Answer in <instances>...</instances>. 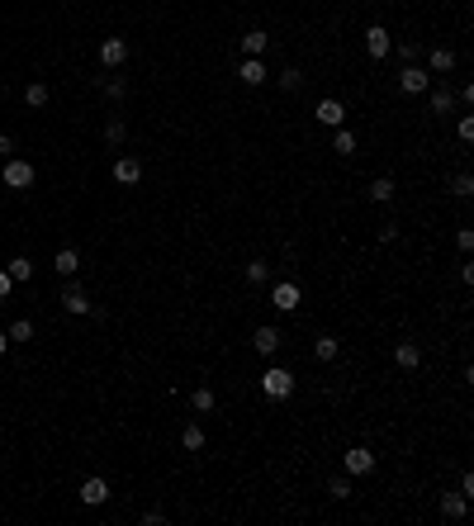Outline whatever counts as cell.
Listing matches in <instances>:
<instances>
[{
	"label": "cell",
	"instance_id": "cb8c5ba5",
	"mask_svg": "<svg viewBox=\"0 0 474 526\" xmlns=\"http://www.w3.org/2000/svg\"><path fill=\"white\" fill-rule=\"evenodd\" d=\"M332 147H337L342 157H351V152H356V138H351L347 128H337V133H332Z\"/></svg>",
	"mask_w": 474,
	"mask_h": 526
},
{
	"label": "cell",
	"instance_id": "d590c367",
	"mask_svg": "<svg viewBox=\"0 0 474 526\" xmlns=\"http://www.w3.org/2000/svg\"><path fill=\"white\" fill-rule=\"evenodd\" d=\"M0 90H5V81H0Z\"/></svg>",
	"mask_w": 474,
	"mask_h": 526
},
{
	"label": "cell",
	"instance_id": "7402d4cb",
	"mask_svg": "<svg viewBox=\"0 0 474 526\" xmlns=\"http://www.w3.org/2000/svg\"><path fill=\"white\" fill-rule=\"evenodd\" d=\"M190 408H195V413H214V389H195V394H190Z\"/></svg>",
	"mask_w": 474,
	"mask_h": 526
},
{
	"label": "cell",
	"instance_id": "44dd1931",
	"mask_svg": "<svg viewBox=\"0 0 474 526\" xmlns=\"http://www.w3.org/2000/svg\"><path fill=\"white\" fill-rule=\"evenodd\" d=\"M24 105H29V110H43V105H47V86H43V81H29V90H24Z\"/></svg>",
	"mask_w": 474,
	"mask_h": 526
},
{
	"label": "cell",
	"instance_id": "e0dca14e",
	"mask_svg": "<svg viewBox=\"0 0 474 526\" xmlns=\"http://www.w3.org/2000/svg\"><path fill=\"white\" fill-rule=\"evenodd\" d=\"M5 271H10V280H15V285H24V280H33V261H29V256H15Z\"/></svg>",
	"mask_w": 474,
	"mask_h": 526
},
{
	"label": "cell",
	"instance_id": "7a4b0ae2",
	"mask_svg": "<svg viewBox=\"0 0 474 526\" xmlns=\"http://www.w3.org/2000/svg\"><path fill=\"white\" fill-rule=\"evenodd\" d=\"M427 86H432V71H427V66H403V71H398V90H403V95H422Z\"/></svg>",
	"mask_w": 474,
	"mask_h": 526
},
{
	"label": "cell",
	"instance_id": "d4e9b609",
	"mask_svg": "<svg viewBox=\"0 0 474 526\" xmlns=\"http://www.w3.org/2000/svg\"><path fill=\"white\" fill-rule=\"evenodd\" d=\"M270 280V266L266 261H252V266H247V285H266Z\"/></svg>",
	"mask_w": 474,
	"mask_h": 526
},
{
	"label": "cell",
	"instance_id": "83f0119b",
	"mask_svg": "<svg viewBox=\"0 0 474 526\" xmlns=\"http://www.w3.org/2000/svg\"><path fill=\"white\" fill-rule=\"evenodd\" d=\"M280 86H284V90H299V86H304V71H299V66L280 71Z\"/></svg>",
	"mask_w": 474,
	"mask_h": 526
},
{
	"label": "cell",
	"instance_id": "f546056e",
	"mask_svg": "<svg viewBox=\"0 0 474 526\" xmlns=\"http://www.w3.org/2000/svg\"><path fill=\"white\" fill-rule=\"evenodd\" d=\"M105 143H124V124H119V119H110V124H105Z\"/></svg>",
	"mask_w": 474,
	"mask_h": 526
},
{
	"label": "cell",
	"instance_id": "ac0fdd59",
	"mask_svg": "<svg viewBox=\"0 0 474 526\" xmlns=\"http://www.w3.org/2000/svg\"><path fill=\"white\" fill-rule=\"evenodd\" d=\"M370 199H375V204H389V199H394V180H389V175L370 180Z\"/></svg>",
	"mask_w": 474,
	"mask_h": 526
},
{
	"label": "cell",
	"instance_id": "8fae6325",
	"mask_svg": "<svg viewBox=\"0 0 474 526\" xmlns=\"http://www.w3.org/2000/svg\"><path fill=\"white\" fill-rule=\"evenodd\" d=\"M347 469L351 474H370V469H375V455H370L365 446H351L347 450Z\"/></svg>",
	"mask_w": 474,
	"mask_h": 526
},
{
	"label": "cell",
	"instance_id": "d6a6232c",
	"mask_svg": "<svg viewBox=\"0 0 474 526\" xmlns=\"http://www.w3.org/2000/svg\"><path fill=\"white\" fill-rule=\"evenodd\" d=\"M10 289H15V280H10V271H0V299H10Z\"/></svg>",
	"mask_w": 474,
	"mask_h": 526
},
{
	"label": "cell",
	"instance_id": "4316f807",
	"mask_svg": "<svg viewBox=\"0 0 474 526\" xmlns=\"http://www.w3.org/2000/svg\"><path fill=\"white\" fill-rule=\"evenodd\" d=\"M313 356H318V361H332V356H337V341H332V337H318V341H313Z\"/></svg>",
	"mask_w": 474,
	"mask_h": 526
},
{
	"label": "cell",
	"instance_id": "484cf974",
	"mask_svg": "<svg viewBox=\"0 0 474 526\" xmlns=\"http://www.w3.org/2000/svg\"><path fill=\"white\" fill-rule=\"evenodd\" d=\"M10 341H33V322H29V318L10 322Z\"/></svg>",
	"mask_w": 474,
	"mask_h": 526
},
{
	"label": "cell",
	"instance_id": "4fadbf2b",
	"mask_svg": "<svg viewBox=\"0 0 474 526\" xmlns=\"http://www.w3.org/2000/svg\"><path fill=\"white\" fill-rule=\"evenodd\" d=\"M256 356H275V351H280V332H275V327H256Z\"/></svg>",
	"mask_w": 474,
	"mask_h": 526
},
{
	"label": "cell",
	"instance_id": "603a6c76",
	"mask_svg": "<svg viewBox=\"0 0 474 526\" xmlns=\"http://www.w3.org/2000/svg\"><path fill=\"white\" fill-rule=\"evenodd\" d=\"M180 446H185V450H204V431H200L195 422H190V427L180 431Z\"/></svg>",
	"mask_w": 474,
	"mask_h": 526
},
{
	"label": "cell",
	"instance_id": "3957f363",
	"mask_svg": "<svg viewBox=\"0 0 474 526\" xmlns=\"http://www.w3.org/2000/svg\"><path fill=\"white\" fill-rule=\"evenodd\" d=\"M299 303H304V294H299L294 280H280V285L270 289V308H280V313H294Z\"/></svg>",
	"mask_w": 474,
	"mask_h": 526
},
{
	"label": "cell",
	"instance_id": "4dcf8cb0",
	"mask_svg": "<svg viewBox=\"0 0 474 526\" xmlns=\"http://www.w3.org/2000/svg\"><path fill=\"white\" fill-rule=\"evenodd\" d=\"M451 190H456V194H460V199H465V194H470V190H474V180H470V175H456V180H451Z\"/></svg>",
	"mask_w": 474,
	"mask_h": 526
},
{
	"label": "cell",
	"instance_id": "277c9868",
	"mask_svg": "<svg viewBox=\"0 0 474 526\" xmlns=\"http://www.w3.org/2000/svg\"><path fill=\"white\" fill-rule=\"evenodd\" d=\"M5 185H10V190H29L33 185V161H5Z\"/></svg>",
	"mask_w": 474,
	"mask_h": 526
},
{
	"label": "cell",
	"instance_id": "8992f818",
	"mask_svg": "<svg viewBox=\"0 0 474 526\" xmlns=\"http://www.w3.org/2000/svg\"><path fill=\"white\" fill-rule=\"evenodd\" d=\"M313 119H318V124H328V128H342V119H347V105H342V100H318Z\"/></svg>",
	"mask_w": 474,
	"mask_h": 526
},
{
	"label": "cell",
	"instance_id": "9a60e30c",
	"mask_svg": "<svg viewBox=\"0 0 474 526\" xmlns=\"http://www.w3.org/2000/svg\"><path fill=\"white\" fill-rule=\"evenodd\" d=\"M52 266H57V275L67 280V275H76V271H81V256L71 252V247H62V252L52 256Z\"/></svg>",
	"mask_w": 474,
	"mask_h": 526
},
{
	"label": "cell",
	"instance_id": "836d02e7",
	"mask_svg": "<svg viewBox=\"0 0 474 526\" xmlns=\"http://www.w3.org/2000/svg\"><path fill=\"white\" fill-rule=\"evenodd\" d=\"M10 152H15V138H10V133H0V157H10Z\"/></svg>",
	"mask_w": 474,
	"mask_h": 526
},
{
	"label": "cell",
	"instance_id": "7c38bea8",
	"mask_svg": "<svg viewBox=\"0 0 474 526\" xmlns=\"http://www.w3.org/2000/svg\"><path fill=\"white\" fill-rule=\"evenodd\" d=\"M62 308H67V313H76V318H86V313H91V299H86V289L71 285V289L62 294Z\"/></svg>",
	"mask_w": 474,
	"mask_h": 526
},
{
	"label": "cell",
	"instance_id": "d6986e66",
	"mask_svg": "<svg viewBox=\"0 0 474 526\" xmlns=\"http://www.w3.org/2000/svg\"><path fill=\"white\" fill-rule=\"evenodd\" d=\"M465 503H470L465 493H446V498H441V517H451V522H456V517H465Z\"/></svg>",
	"mask_w": 474,
	"mask_h": 526
},
{
	"label": "cell",
	"instance_id": "52a82bcc",
	"mask_svg": "<svg viewBox=\"0 0 474 526\" xmlns=\"http://www.w3.org/2000/svg\"><path fill=\"white\" fill-rule=\"evenodd\" d=\"M81 503H86V508H100V503H110V484H105L100 474L86 479V484H81Z\"/></svg>",
	"mask_w": 474,
	"mask_h": 526
},
{
	"label": "cell",
	"instance_id": "f1b7e54d",
	"mask_svg": "<svg viewBox=\"0 0 474 526\" xmlns=\"http://www.w3.org/2000/svg\"><path fill=\"white\" fill-rule=\"evenodd\" d=\"M451 105H456V100L446 95V90H432V114H451Z\"/></svg>",
	"mask_w": 474,
	"mask_h": 526
},
{
	"label": "cell",
	"instance_id": "2e32d148",
	"mask_svg": "<svg viewBox=\"0 0 474 526\" xmlns=\"http://www.w3.org/2000/svg\"><path fill=\"white\" fill-rule=\"evenodd\" d=\"M456 66V52L451 48H432L427 52V71H451Z\"/></svg>",
	"mask_w": 474,
	"mask_h": 526
},
{
	"label": "cell",
	"instance_id": "1f68e13d",
	"mask_svg": "<svg viewBox=\"0 0 474 526\" xmlns=\"http://www.w3.org/2000/svg\"><path fill=\"white\" fill-rule=\"evenodd\" d=\"M470 138H474V119L465 114V119H460V143H470Z\"/></svg>",
	"mask_w": 474,
	"mask_h": 526
},
{
	"label": "cell",
	"instance_id": "5b68a950",
	"mask_svg": "<svg viewBox=\"0 0 474 526\" xmlns=\"http://www.w3.org/2000/svg\"><path fill=\"white\" fill-rule=\"evenodd\" d=\"M389 48H394V38H389V29H379V24H370V29H365V52H370V57H389Z\"/></svg>",
	"mask_w": 474,
	"mask_h": 526
},
{
	"label": "cell",
	"instance_id": "5bb4252c",
	"mask_svg": "<svg viewBox=\"0 0 474 526\" xmlns=\"http://www.w3.org/2000/svg\"><path fill=\"white\" fill-rule=\"evenodd\" d=\"M394 361H398L403 370H417V366H422V351L412 346V341H398V346H394Z\"/></svg>",
	"mask_w": 474,
	"mask_h": 526
},
{
	"label": "cell",
	"instance_id": "ba28073f",
	"mask_svg": "<svg viewBox=\"0 0 474 526\" xmlns=\"http://www.w3.org/2000/svg\"><path fill=\"white\" fill-rule=\"evenodd\" d=\"M128 62V43L124 38H105L100 43V66H124Z\"/></svg>",
	"mask_w": 474,
	"mask_h": 526
},
{
	"label": "cell",
	"instance_id": "e575fe53",
	"mask_svg": "<svg viewBox=\"0 0 474 526\" xmlns=\"http://www.w3.org/2000/svg\"><path fill=\"white\" fill-rule=\"evenodd\" d=\"M5 351H10V332H0V356H5Z\"/></svg>",
	"mask_w": 474,
	"mask_h": 526
},
{
	"label": "cell",
	"instance_id": "6da1fadb",
	"mask_svg": "<svg viewBox=\"0 0 474 526\" xmlns=\"http://www.w3.org/2000/svg\"><path fill=\"white\" fill-rule=\"evenodd\" d=\"M261 394H266V399H289V394H294V375H289V370L284 366H270L266 375H261Z\"/></svg>",
	"mask_w": 474,
	"mask_h": 526
},
{
	"label": "cell",
	"instance_id": "30bf717a",
	"mask_svg": "<svg viewBox=\"0 0 474 526\" xmlns=\"http://www.w3.org/2000/svg\"><path fill=\"white\" fill-rule=\"evenodd\" d=\"M237 76L247 81V86H266V81H270V71H266V62H261V57H247V62H242V71H237Z\"/></svg>",
	"mask_w": 474,
	"mask_h": 526
},
{
	"label": "cell",
	"instance_id": "9c48e42d",
	"mask_svg": "<svg viewBox=\"0 0 474 526\" xmlns=\"http://www.w3.org/2000/svg\"><path fill=\"white\" fill-rule=\"evenodd\" d=\"M114 180H119V185H138V180H142V161L138 157H119V161H114Z\"/></svg>",
	"mask_w": 474,
	"mask_h": 526
},
{
	"label": "cell",
	"instance_id": "ffe728a7",
	"mask_svg": "<svg viewBox=\"0 0 474 526\" xmlns=\"http://www.w3.org/2000/svg\"><path fill=\"white\" fill-rule=\"evenodd\" d=\"M266 43H270L266 33H261V29H252L247 38H242V52H247V57H261V52H266Z\"/></svg>",
	"mask_w": 474,
	"mask_h": 526
}]
</instances>
